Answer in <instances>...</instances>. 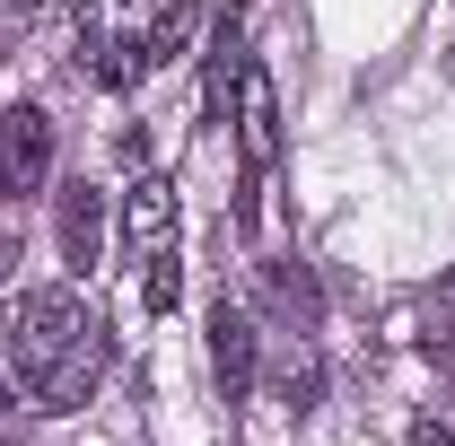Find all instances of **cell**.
<instances>
[{"label": "cell", "mask_w": 455, "mask_h": 446, "mask_svg": "<svg viewBox=\"0 0 455 446\" xmlns=\"http://www.w3.org/2000/svg\"><path fill=\"white\" fill-rule=\"evenodd\" d=\"M79 324H88V315H79L70 289H18V307L0 315V359H9L18 377H44L61 350H70Z\"/></svg>", "instance_id": "1"}, {"label": "cell", "mask_w": 455, "mask_h": 446, "mask_svg": "<svg viewBox=\"0 0 455 446\" xmlns=\"http://www.w3.org/2000/svg\"><path fill=\"white\" fill-rule=\"evenodd\" d=\"M236 140H245V193H236V227L263 219V175L281 158V106H272V79L245 61V79H236Z\"/></svg>", "instance_id": "2"}, {"label": "cell", "mask_w": 455, "mask_h": 446, "mask_svg": "<svg viewBox=\"0 0 455 446\" xmlns=\"http://www.w3.org/2000/svg\"><path fill=\"white\" fill-rule=\"evenodd\" d=\"M106 359H114V341H106V324L88 315L53 368H44V377H27V402H36V411H79L88 394L106 386Z\"/></svg>", "instance_id": "3"}, {"label": "cell", "mask_w": 455, "mask_h": 446, "mask_svg": "<svg viewBox=\"0 0 455 446\" xmlns=\"http://www.w3.org/2000/svg\"><path fill=\"white\" fill-rule=\"evenodd\" d=\"M53 175V123L44 106H0V193H36Z\"/></svg>", "instance_id": "4"}, {"label": "cell", "mask_w": 455, "mask_h": 446, "mask_svg": "<svg viewBox=\"0 0 455 446\" xmlns=\"http://www.w3.org/2000/svg\"><path fill=\"white\" fill-rule=\"evenodd\" d=\"M211 377H220L228 402H245L254 394V377H263V350H254V315L245 307H211Z\"/></svg>", "instance_id": "5"}, {"label": "cell", "mask_w": 455, "mask_h": 446, "mask_svg": "<svg viewBox=\"0 0 455 446\" xmlns=\"http://www.w3.org/2000/svg\"><path fill=\"white\" fill-rule=\"evenodd\" d=\"M236 79H245V18L220 9V18H211V61H202V123H228Z\"/></svg>", "instance_id": "6"}, {"label": "cell", "mask_w": 455, "mask_h": 446, "mask_svg": "<svg viewBox=\"0 0 455 446\" xmlns=\"http://www.w3.org/2000/svg\"><path fill=\"white\" fill-rule=\"evenodd\" d=\"M167 236H175V184H167V175H140V184L123 193V245L149 263Z\"/></svg>", "instance_id": "7"}, {"label": "cell", "mask_w": 455, "mask_h": 446, "mask_svg": "<svg viewBox=\"0 0 455 446\" xmlns=\"http://www.w3.org/2000/svg\"><path fill=\"white\" fill-rule=\"evenodd\" d=\"M97 245H106V193L79 175V184L61 193V263H70V272H97Z\"/></svg>", "instance_id": "8"}, {"label": "cell", "mask_w": 455, "mask_h": 446, "mask_svg": "<svg viewBox=\"0 0 455 446\" xmlns=\"http://www.w3.org/2000/svg\"><path fill=\"white\" fill-rule=\"evenodd\" d=\"M88 79L97 88H140L149 79V36H88Z\"/></svg>", "instance_id": "9"}, {"label": "cell", "mask_w": 455, "mask_h": 446, "mask_svg": "<svg viewBox=\"0 0 455 446\" xmlns=\"http://www.w3.org/2000/svg\"><path fill=\"white\" fill-rule=\"evenodd\" d=\"M175 298H184V272H175V254L158 245L149 272H140V307H149V315H175Z\"/></svg>", "instance_id": "10"}, {"label": "cell", "mask_w": 455, "mask_h": 446, "mask_svg": "<svg viewBox=\"0 0 455 446\" xmlns=\"http://www.w3.org/2000/svg\"><path fill=\"white\" fill-rule=\"evenodd\" d=\"M420 350L455 359V289H429V298H420Z\"/></svg>", "instance_id": "11"}, {"label": "cell", "mask_w": 455, "mask_h": 446, "mask_svg": "<svg viewBox=\"0 0 455 446\" xmlns=\"http://www.w3.org/2000/svg\"><path fill=\"white\" fill-rule=\"evenodd\" d=\"M272 298H281L298 324H315V280L298 272V263H272Z\"/></svg>", "instance_id": "12"}, {"label": "cell", "mask_w": 455, "mask_h": 446, "mask_svg": "<svg viewBox=\"0 0 455 446\" xmlns=\"http://www.w3.org/2000/svg\"><path fill=\"white\" fill-rule=\"evenodd\" d=\"M184 36H193V9H167V18L149 27V61H175V53H184Z\"/></svg>", "instance_id": "13"}, {"label": "cell", "mask_w": 455, "mask_h": 446, "mask_svg": "<svg viewBox=\"0 0 455 446\" xmlns=\"http://www.w3.org/2000/svg\"><path fill=\"white\" fill-rule=\"evenodd\" d=\"M315 386H324V377H315V359L298 350V368H289V377H281V394H289V402H298V411H315Z\"/></svg>", "instance_id": "14"}, {"label": "cell", "mask_w": 455, "mask_h": 446, "mask_svg": "<svg viewBox=\"0 0 455 446\" xmlns=\"http://www.w3.org/2000/svg\"><path fill=\"white\" fill-rule=\"evenodd\" d=\"M411 446H455V429L438 420V411H420V420H411Z\"/></svg>", "instance_id": "15"}, {"label": "cell", "mask_w": 455, "mask_h": 446, "mask_svg": "<svg viewBox=\"0 0 455 446\" xmlns=\"http://www.w3.org/2000/svg\"><path fill=\"white\" fill-rule=\"evenodd\" d=\"M18 272V236H9V227H0V280Z\"/></svg>", "instance_id": "16"}, {"label": "cell", "mask_w": 455, "mask_h": 446, "mask_svg": "<svg viewBox=\"0 0 455 446\" xmlns=\"http://www.w3.org/2000/svg\"><path fill=\"white\" fill-rule=\"evenodd\" d=\"M70 9H79V18H88V9H97V0H70Z\"/></svg>", "instance_id": "17"}, {"label": "cell", "mask_w": 455, "mask_h": 446, "mask_svg": "<svg viewBox=\"0 0 455 446\" xmlns=\"http://www.w3.org/2000/svg\"><path fill=\"white\" fill-rule=\"evenodd\" d=\"M0 411H9V386H0Z\"/></svg>", "instance_id": "18"}]
</instances>
